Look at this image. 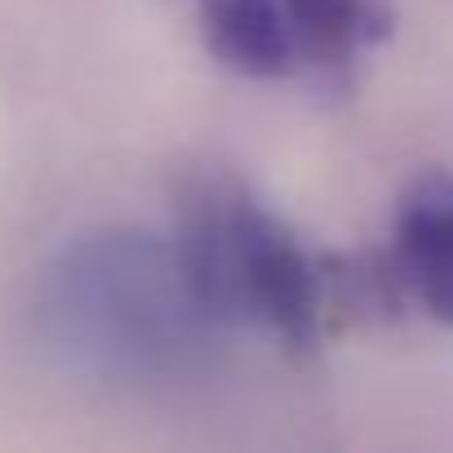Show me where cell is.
<instances>
[{
    "instance_id": "obj_1",
    "label": "cell",
    "mask_w": 453,
    "mask_h": 453,
    "mask_svg": "<svg viewBox=\"0 0 453 453\" xmlns=\"http://www.w3.org/2000/svg\"><path fill=\"white\" fill-rule=\"evenodd\" d=\"M41 325L67 365L142 387L204 373L222 338L178 245L134 226H98L54 258Z\"/></svg>"
},
{
    "instance_id": "obj_4",
    "label": "cell",
    "mask_w": 453,
    "mask_h": 453,
    "mask_svg": "<svg viewBox=\"0 0 453 453\" xmlns=\"http://www.w3.org/2000/svg\"><path fill=\"white\" fill-rule=\"evenodd\" d=\"M200 27L209 54L254 81L298 72L294 32L280 0H200Z\"/></svg>"
},
{
    "instance_id": "obj_2",
    "label": "cell",
    "mask_w": 453,
    "mask_h": 453,
    "mask_svg": "<svg viewBox=\"0 0 453 453\" xmlns=\"http://www.w3.org/2000/svg\"><path fill=\"white\" fill-rule=\"evenodd\" d=\"M173 245L222 329L254 325L289 347H311L320 338V263L232 173L204 169L182 182Z\"/></svg>"
},
{
    "instance_id": "obj_3",
    "label": "cell",
    "mask_w": 453,
    "mask_h": 453,
    "mask_svg": "<svg viewBox=\"0 0 453 453\" xmlns=\"http://www.w3.org/2000/svg\"><path fill=\"white\" fill-rule=\"evenodd\" d=\"M391 276L431 320L453 325V173H426L400 196Z\"/></svg>"
},
{
    "instance_id": "obj_5",
    "label": "cell",
    "mask_w": 453,
    "mask_h": 453,
    "mask_svg": "<svg viewBox=\"0 0 453 453\" xmlns=\"http://www.w3.org/2000/svg\"><path fill=\"white\" fill-rule=\"evenodd\" d=\"M298 67L320 76H342L369 45L391 36L387 0H280Z\"/></svg>"
}]
</instances>
